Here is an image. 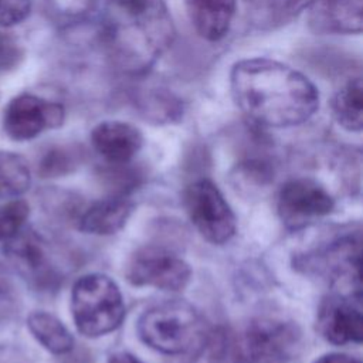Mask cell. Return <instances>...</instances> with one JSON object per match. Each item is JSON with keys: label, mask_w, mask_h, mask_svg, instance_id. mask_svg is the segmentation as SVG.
<instances>
[{"label": "cell", "mask_w": 363, "mask_h": 363, "mask_svg": "<svg viewBox=\"0 0 363 363\" xmlns=\"http://www.w3.org/2000/svg\"><path fill=\"white\" fill-rule=\"evenodd\" d=\"M230 86L238 108L261 126L299 125L319 105L318 89L303 74L269 58L238 61L231 69Z\"/></svg>", "instance_id": "cell-1"}, {"label": "cell", "mask_w": 363, "mask_h": 363, "mask_svg": "<svg viewBox=\"0 0 363 363\" xmlns=\"http://www.w3.org/2000/svg\"><path fill=\"white\" fill-rule=\"evenodd\" d=\"M138 332L152 349L166 354H193L207 346L204 320L187 302L167 301L147 309Z\"/></svg>", "instance_id": "cell-2"}, {"label": "cell", "mask_w": 363, "mask_h": 363, "mask_svg": "<svg viewBox=\"0 0 363 363\" xmlns=\"http://www.w3.org/2000/svg\"><path fill=\"white\" fill-rule=\"evenodd\" d=\"M71 309L78 332L86 337L113 332L125 318V305L118 285L102 274L84 275L74 284Z\"/></svg>", "instance_id": "cell-3"}, {"label": "cell", "mask_w": 363, "mask_h": 363, "mask_svg": "<svg viewBox=\"0 0 363 363\" xmlns=\"http://www.w3.org/2000/svg\"><path fill=\"white\" fill-rule=\"evenodd\" d=\"M299 346L296 325L281 319H255L238 336L237 352L247 363H285Z\"/></svg>", "instance_id": "cell-4"}, {"label": "cell", "mask_w": 363, "mask_h": 363, "mask_svg": "<svg viewBox=\"0 0 363 363\" xmlns=\"http://www.w3.org/2000/svg\"><path fill=\"white\" fill-rule=\"evenodd\" d=\"M184 207L191 223L207 241L224 244L234 235V213L210 180H197L186 189Z\"/></svg>", "instance_id": "cell-5"}, {"label": "cell", "mask_w": 363, "mask_h": 363, "mask_svg": "<svg viewBox=\"0 0 363 363\" xmlns=\"http://www.w3.org/2000/svg\"><path fill=\"white\" fill-rule=\"evenodd\" d=\"M125 275L132 285L153 286L163 291H182L187 286L191 269L173 251L147 245L130 255Z\"/></svg>", "instance_id": "cell-6"}, {"label": "cell", "mask_w": 363, "mask_h": 363, "mask_svg": "<svg viewBox=\"0 0 363 363\" xmlns=\"http://www.w3.org/2000/svg\"><path fill=\"white\" fill-rule=\"evenodd\" d=\"M64 108L31 94H21L10 101L4 112V130L14 140H28L45 129L64 122Z\"/></svg>", "instance_id": "cell-7"}, {"label": "cell", "mask_w": 363, "mask_h": 363, "mask_svg": "<svg viewBox=\"0 0 363 363\" xmlns=\"http://www.w3.org/2000/svg\"><path fill=\"white\" fill-rule=\"evenodd\" d=\"M333 199L318 182L306 177L286 182L278 194V211L291 228H299L333 208Z\"/></svg>", "instance_id": "cell-8"}, {"label": "cell", "mask_w": 363, "mask_h": 363, "mask_svg": "<svg viewBox=\"0 0 363 363\" xmlns=\"http://www.w3.org/2000/svg\"><path fill=\"white\" fill-rule=\"evenodd\" d=\"M360 294L326 298L318 311L316 326L320 336L333 345L360 343L363 316Z\"/></svg>", "instance_id": "cell-9"}, {"label": "cell", "mask_w": 363, "mask_h": 363, "mask_svg": "<svg viewBox=\"0 0 363 363\" xmlns=\"http://www.w3.org/2000/svg\"><path fill=\"white\" fill-rule=\"evenodd\" d=\"M309 27L319 34H359L362 0H316L309 9Z\"/></svg>", "instance_id": "cell-10"}, {"label": "cell", "mask_w": 363, "mask_h": 363, "mask_svg": "<svg viewBox=\"0 0 363 363\" xmlns=\"http://www.w3.org/2000/svg\"><path fill=\"white\" fill-rule=\"evenodd\" d=\"M95 150L112 164H125L142 147L143 138L130 123L106 121L96 125L91 133Z\"/></svg>", "instance_id": "cell-11"}, {"label": "cell", "mask_w": 363, "mask_h": 363, "mask_svg": "<svg viewBox=\"0 0 363 363\" xmlns=\"http://www.w3.org/2000/svg\"><path fill=\"white\" fill-rule=\"evenodd\" d=\"M133 211V203L123 194H112L91 204L78 220V228L88 234L109 235L119 231Z\"/></svg>", "instance_id": "cell-12"}, {"label": "cell", "mask_w": 363, "mask_h": 363, "mask_svg": "<svg viewBox=\"0 0 363 363\" xmlns=\"http://www.w3.org/2000/svg\"><path fill=\"white\" fill-rule=\"evenodd\" d=\"M7 241L9 242L4 251L24 275L30 277L38 285H47L52 282L54 277L51 268L48 267L47 254L44 251L43 242L35 234H16Z\"/></svg>", "instance_id": "cell-13"}, {"label": "cell", "mask_w": 363, "mask_h": 363, "mask_svg": "<svg viewBox=\"0 0 363 363\" xmlns=\"http://www.w3.org/2000/svg\"><path fill=\"white\" fill-rule=\"evenodd\" d=\"M234 11L235 0H187L194 30L208 41H217L227 34Z\"/></svg>", "instance_id": "cell-14"}, {"label": "cell", "mask_w": 363, "mask_h": 363, "mask_svg": "<svg viewBox=\"0 0 363 363\" xmlns=\"http://www.w3.org/2000/svg\"><path fill=\"white\" fill-rule=\"evenodd\" d=\"M27 325L33 336L51 353L64 354L72 349L74 340L68 329L54 315L47 312H33Z\"/></svg>", "instance_id": "cell-15"}, {"label": "cell", "mask_w": 363, "mask_h": 363, "mask_svg": "<svg viewBox=\"0 0 363 363\" xmlns=\"http://www.w3.org/2000/svg\"><path fill=\"white\" fill-rule=\"evenodd\" d=\"M332 109L336 121L347 130L359 132L363 126V86L362 79L353 78L345 84L333 98Z\"/></svg>", "instance_id": "cell-16"}, {"label": "cell", "mask_w": 363, "mask_h": 363, "mask_svg": "<svg viewBox=\"0 0 363 363\" xmlns=\"http://www.w3.org/2000/svg\"><path fill=\"white\" fill-rule=\"evenodd\" d=\"M30 186V169L24 157L0 152V199L23 194Z\"/></svg>", "instance_id": "cell-17"}, {"label": "cell", "mask_w": 363, "mask_h": 363, "mask_svg": "<svg viewBox=\"0 0 363 363\" xmlns=\"http://www.w3.org/2000/svg\"><path fill=\"white\" fill-rule=\"evenodd\" d=\"M272 179L274 173L269 164L255 159L240 163L231 174L234 187L247 194H254L262 189H267Z\"/></svg>", "instance_id": "cell-18"}, {"label": "cell", "mask_w": 363, "mask_h": 363, "mask_svg": "<svg viewBox=\"0 0 363 363\" xmlns=\"http://www.w3.org/2000/svg\"><path fill=\"white\" fill-rule=\"evenodd\" d=\"M78 164V153L72 147L58 146L50 149L40 160L38 173L43 177L64 176Z\"/></svg>", "instance_id": "cell-19"}, {"label": "cell", "mask_w": 363, "mask_h": 363, "mask_svg": "<svg viewBox=\"0 0 363 363\" xmlns=\"http://www.w3.org/2000/svg\"><path fill=\"white\" fill-rule=\"evenodd\" d=\"M30 213L24 200H11L0 206V241H7L20 233Z\"/></svg>", "instance_id": "cell-20"}, {"label": "cell", "mask_w": 363, "mask_h": 363, "mask_svg": "<svg viewBox=\"0 0 363 363\" xmlns=\"http://www.w3.org/2000/svg\"><path fill=\"white\" fill-rule=\"evenodd\" d=\"M315 1L316 0H267L268 11L279 23L295 17L305 9H309Z\"/></svg>", "instance_id": "cell-21"}, {"label": "cell", "mask_w": 363, "mask_h": 363, "mask_svg": "<svg viewBox=\"0 0 363 363\" xmlns=\"http://www.w3.org/2000/svg\"><path fill=\"white\" fill-rule=\"evenodd\" d=\"M30 10V0H0V26L10 27L21 23Z\"/></svg>", "instance_id": "cell-22"}, {"label": "cell", "mask_w": 363, "mask_h": 363, "mask_svg": "<svg viewBox=\"0 0 363 363\" xmlns=\"http://www.w3.org/2000/svg\"><path fill=\"white\" fill-rule=\"evenodd\" d=\"M17 292L9 272L0 265V322L7 319L16 309Z\"/></svg>", "instance_id": "cell-23"}, {"label": "cell", "mask_w": 363, "mask_h": 363, "mask_svg": "<svg viewBox=\"0 0 363 363\" xmlns=\"http://www.w3.org/2000/svg\"><path fill=\"white\" fill-rule=\"evenodd\" d=\"M21 58V48L10 37L0 33V72H6L17 67Z\"/></svg>", "instance_id": "cell-24"}, {"label": "cell", "mask_w": 363, "mask_h": 363, "mask_svg": "<svg viewBox=\"0 0 363 363\" xmlns=\"http://www.w3.org/2000/svg\"><path fill=\"white\" fill-rule=\"evenodd\" d=\"M157 0H111V9L123 13H139L152 7Z\"/></svg>", "instance_id": "cell-25"}, {"label": "cell", "mask_w": 363, "mask_h": 363, "mask_svg": "<svg viewBox=\"0 0 363 363\" xmlns=\"http://www.w3.org/2000/svg\"><path fill=\"white\" fill-rule=\"evenodd\" d=\"M313 363H362L359 359L343 354V353H329L318 357Z\"/></svg>", "instance_id": "cell-26"}, {"label": "cell", "mask_w": 363, "mask_h": 363, "mask_svg": "<svg viewBox=\"0 0 363 363\" xmlns=\"http://www.w3.org/2000/svg\"><path fill=\"white\" fill-rule=\"evenodd\" d=\"M206 347L193 354H187V357L184 360H182L180 363H214L213 357L206 353Z\"/></svg>", "instance_id": "cell-27"}, {"label": "cell", "mask_w": 363, "mask_h": 363, "mask_svg": "<svg viewBox=\"0 0 363 363\" xmlns=\"http://www.w3.org/2000/svg\"><path fill=\"white\" fill-rule=\"evenodd\" d=\"M108 363H142V362L138 360V359H136L135 356H132L130 353L119 352V353L111 354V357L108 359Z\"/></svg>", "instance_id": "cell-28"}]
</instances>
